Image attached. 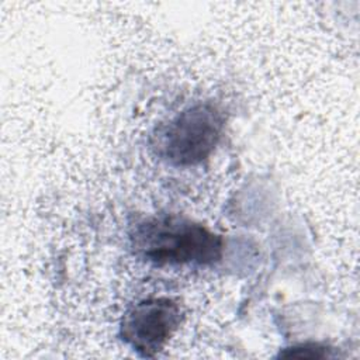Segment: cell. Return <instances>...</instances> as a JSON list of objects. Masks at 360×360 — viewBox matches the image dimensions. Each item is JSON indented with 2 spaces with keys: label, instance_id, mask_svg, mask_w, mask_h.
Segmentation results:
<instances>
[{
  "label": "cell",
  "instance_id": "2",
  "mask_svg": "<svg viewBox=\"0 0 360 360\" xmlns=\"http://www.w3.org/2000/svg\"><path fill=\"white\" fill-rule=\"evenodd\" d=\"M224 127L225 115L219 107L200 101L158 127L152 135V148L172 166H195L214 152Z\"/></svg>",
  "mask_w": 360,
  "mask_h": 360
},
{
  "label": "cell",
  "instance_id": "4",
  "mask_svg": "<svg viewBox=\"0 0 360 360\" xmlns=\"http://www.w3.org/2000/svg\"><path fill=\"white\" fill-rule=\"evenodd\" d=\"M330 349L319 343H300L291 347L280 350L278 357H295V359H325L332 357Z\"/></svg>",
  "mask_w": 360,
  "mask_h": 360
},
{
  "label": "cell",
  "instance_id": "3",
  "mask_svg": "<svg viewBox=\"0 0 360 360\" xmlns=\"http://www.w3.org/2000/svg\"><path fill=\"white\" fill-rule=\"evenodd\" d=\"M183 321L180 304L169 297L141 300L129 307L120 322V338L141 357L160 353Z\"/></svg>",
  "mask_w": 360,
  "mask_h": 360
},
{
  "label": "cell",
  "instance_id": "1",
  "mask_svg": "<svg viewBox=\"0 0 360 360\" xmlns=\"http://www.w3.org/2000/svg\"><path fill=\"white\" fill-rule=\"evenodd\" d=\"M129 245L136 257L155 266H211L224 255L221 235L176 214L136 221L129 231Z\"/></svg>",
  "mask_w": 360,
  "mask_h": 360
}]
</instances>
